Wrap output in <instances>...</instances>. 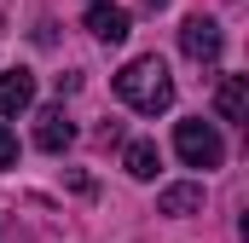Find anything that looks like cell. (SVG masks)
Masks as SVG:
<instances>
[{
    "label": "cell",
    "instance_id": "6da1fadb",
    "mask_svg": "<svg viewBox=\"0 0 249 243\" xmlns=\"http://www.w3.org/2000/svg\"><path fill=\"white\" fill-rule=\"evenodd\" d=\"M116 99H122L127 110H139V116H162V110L174 104V75H168V64L157 58V52L122 64V69H116Z\"/></svg>",
    "mask_w": 249,
    "mask_h": 243
},
{
    "label": "cell",
    "instance_id": "7a4b0ae2",
    "mask_svg": "<svg viewBox=\"0 0 249 243\" xmlns=\"http://www.w3.org/2000/svg\"><path fill=\"white\" fill-rule=\"evenodd\" d=\"M174 151H180L186 168H220V162H226V139H220V127L203 122V116L174 122Z\"/></svg>",
    "mask_w": 249,
    "mask_h": 243
},
{
    "label": "cell",
    "instance_id": "3957f363",
    "mask_svg": "<svg viewBox=\"0 0 249 243\" xmlns=\"http://www.w3.org/2000/svg\"><path fill=\"white\" fill-rule=\"evenodd\" d=\"M220 47H226V35H220L214 17H186L180 23V52L191 64H220Z\"/></svg>",
    "mask_w": 249,
    "mask_h": 243
},
{
    "label": "cell",
    "instance_id": "277c9868",
    "mask_svg": "<svg viewBox=\"0 0 249 243\" xmlns=\"http://www.w3.org/2000/svg\"><path fill=\"white\" fill-rule=\"evenodd\" d=\"M87 29L116 47V41H127V29H133V12H127V6H110V0H93V6H87Z\"/></svg>",
    "mask_w": 249,
    "mask_h": 243
},
{
    "label": "cell",
    "instance_id": "5b68a950",
    "mask_svg": "<svg viewBox=\"0 0 249 243\" xmlns=\"http://www.w3.org/2000/svg\"><path fill=\"white\" fill-rule=\"evenodd\" d=\"M35 104V75L29 69H6L0 75V116H18Z\"/></svg>",
    "mask_w": 249,
    "mask_h": 243
},
{
    "label": "cell",
    "instance_id": "8992f818",
    "mask_svg": "<svg viewBox=\"0 0 249 243\" xmlns=\"http://www.w3.org/2000/svg\"><path fill=\"white\" fill-rule=\"evenodd\" d=\"M70 139H75V127L64 116V104H47V110L35 116V145H41V151H64Z\"/></svg>",
    "mask_w": 249,
    "mask_h": 243
},
{
    "label": "cell",
    "instance_id": "52a82bcc",
    "mask_svg": "<svg viewBox=\"0 0 249 243\" xmlns=\"http://www.w3.org/2000/svg\"><path fill=\"white\" fill-rule=\"evenodd\" d=\"M214 104H220L226 122H249V81H244V75H226L220 93H214Z\"/></svg>",
    "mask_w": 249,
    "mask_h": 243
},
{
    "label": "cell",
    "instance_id": "ba28073f",
    "mask_svg": "<svg viewBox=\"0 0 249 243\" xmlns=\"http://www.w3.org/2000/svg\"><path fill=\"white\" fill-rule=\"evenodd\" d=\"M122 168L133 174V180H157L162 156H157V145H151V139H133V145H127V156H122Z\"/></svg>",
    "mask_w": 249,
    "mask_h": 243
},
{
    "label": "cell",
    "instance_id": "9c48e42d",
    "mask_svg": "<svg viewBox=\"0 0 249 243\" xmlns=\"http://www.w3.org/2000/svg\"><path fill=\"white\" fill-rule=\"evenodd\" d=\"M157 208H162V214H174V220H186V214H197V208H203V185H168Z\"/></svg>",
    "mask_w": 249,
    "mask_h": 243
},
{
    "label": "cell",
    "instance_id": "30bf717a",
    "mask_svg": "<svg viewBox=\"0 0 249 243\" xmlns=\"http://www.w3.org/2000/svg\"><path fill=\"white\" fill-rule=\"evenodd\" d=\"M0 168H18V133L0 122Z\"/></svg>",
    "mask_w": 249,
    "mask_h": 243
},
{
    "label": "cell",
    "instance_id": "8fae6325",
    "mask_svg": "<svg viewBox=\"0 0 249 243\" xmlns=\"http://www.w3.org/2000/svg\"><path fill=\"white\" fill-rule=\"evenodd\" d=\"M139 6H151V12H162V6H168V0H139Z\"/></svg>",
    "mask_w": 249,
    "mask_h": 243
}]
</instances>
